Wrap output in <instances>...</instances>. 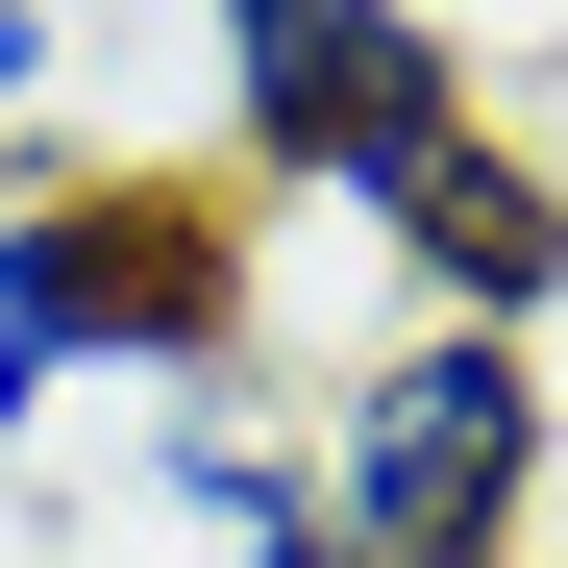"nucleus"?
<instances>
[{"label":"nucleus","mask_w":568,"mask_h":568,"mask_svg":"<svg viewBox=\"0 0 568 568\" xmlns=\"http://www.w3.org/2000/svg\"><path fill=\"white\" fill-rule=\"evenodd\" d=\"M223 371H247V199L0 149V469L74 396H223Z\"/></svg>","instance_id":"obj_1"},{"label":"nucleus","mask_w":568,"mask_h":568,"mask_svg":"<svg viewBox=\"0 0 568 568\" xmlns=\"http://www.w3.org/2000/svg\"><path fill=\"white\" fill-rule=\"evenodd\" d=\"M297 445H322V544H371V568H519L568 495V396L495 322H371Z\"/></svg>","instance_id":"obj_2"},{"label":"nucleus","mask_w":568,"mask_h":568,"mask_svg":"<svg viewBox=\"0 0 568 568\" xmlns=\"http://www.w3.org/2000/svg\"><path fill=\"white\" fill-rule=\"evenodd\" d=\"M199 74H223V173L247 199H322V223H396L495 124V74H469L445 0H199Z\"/></svg>","instance_id":"obj_3"},{"label":"nucleus","mask_w":568,"mask_h":568,"mask_svg":"<svg viewBox=\"0 0 568 568\" xmlns=\"http://www.w3.org/2000/svg\"><path fill=\"white\" fill-rule=\"evenodd\" d=\"M371 247H396V322H495V346H544V322H568V173H544L519 124H469Z\"/></svg>","instance_id":"obj_4"},{"label":"nucleus","mask_w":568,"mask_h":568,"mask_svg":"<svg viewBox=\"0 0 568 568\" xmlns=\"http://www.w3.org/2000/svg\"><path fill=\"white\" fill-rule=\"evenodd\" d=\"M149 519L223 544V568H297V544H322V445H297V396H272V371L149 396Z\"/></svg>","instance_id":"obj_5"},{"label":"nucleus","mask_w":568,"mask_h":568,"mask_svg":"<svg viewBox=\"0 0 568 568\" xmlns=\"http://www.w3.org/2000/svg\"><path fill=\"white\" fill-rule=\"evenodd\" d=\"M50 74H74V0H0V149L50 124Z\"/></svg>","instance_id":"obj_6"},{"label":"nucleus","mask_w":568,"mask_h":568,"mask_svg":"<svg viewBox=\"0 0 568 568\" xmlns=\"http://www.w3.org/2000/svg\"><path fill=\"white\" fill-rule=\"evenodd\" d=\"M297 568H371V544H297Z\"/></svg>","instance_id":"obj_7"}]
</instances>
